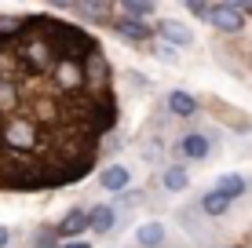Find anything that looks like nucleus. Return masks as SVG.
Returning a JSON list of instances; mask_svg holds the SVG:
<instances>
[{"instance_id":"a211bd4d","label":"nucleus","mask_w":252,"mask_h":248,"mask_svg":"<svg viewBox=\"0 0 252 248\" xmlns=\"http://www.w3.org/2000/svg\"><path fill=\"white\" fill-rule=\"evenodd\" d=\"M48 4H55V7H77L81 0H48Z\"/></svg>"},{"instance_id":"6e6552de","label":"nucleus","mask_w":252,"mask_h":248,"mask_svg":"<svg viewBox=\"0 0 252 248\" xmlns=\"http://www.w3.org/2000/svg\"><path fill=\"white\" fill-rule=\"evenodd\" d=\"M135 241L143 245V248H158L164 241V226L161 223H143V226L135 230Z\"/></svg>"},{"instance_id":"6ab92c4d","label":"nucleus","mask_w":252,"mask_h":248,"mask_svg":"<svg viewBox=\"0 0 252 248\" xmlns=\"http://www.w3.org/2000/svg\"><path fill=\"white\" fill-rule=\"evenodd\" d=\"M7 237H11V234H7V226H0V248H7Z\"/></svg>"},{"instance_id":"aec40b11","label":"nucleus","mask_w":252,"mask_h":248,"mask_svg":"<svg viewBox=\"0 0 252 248\" xmlns=\"http://www.w3.org/2000/svg\"><path fill=\"white\" fill-rule=\"evenodd\" d=\"M63 248H88V241H73V245H63Z\"/></svg>"},{"instance_id":"dca6fc26","label":"nucleus","mask_w":252,"mask_h":248,"mask_svg":"<svg viewBox=\"0 0 252 248\" xmlns=\"http://www.w3.org/2000/svg\"><path fill=\"white\" fill-rule=\"evenodd\" d=\"M158 55L164 58V62H176V51H172V44H161V48H158Z\"/></svg>"},{"instance_id":"423d86ee","label":"nucleus","mask_w":252,"mask_h":248,"mask_svg":"<svg viewBox=\"0 0 252 248\" xmlns=\"http://www.w3.org/2000/svg\"><path fill=\"white\" fill-rule=\"evenodd\" d=\"M117 33H121L125 40H132V44H139V40H146V37H150V29H146V26L139 22V19H132V15L117 22Z\"/></svg>"},{"instance_id":"2eb2a0df","label":"nucleus","mask_w":252,"mask_h":248,"mask_svg":"<svg viewBox=\"0 0 252 248\" xmlns=\"http://www.w3.org/2000/svg\"><path fill=\"white\" fill-rule=\"evenodd\" d=\"M183 4H187L194 15H208V4H205V0H183Z\"/></svg>"},{"instance_id":"7ed1b4c3","label":"nucleus","mask_w":252,"mask_h":248,"mask_svg":"<svg viewBox=\"0 0 252 248\" xmlns=\"http://www.w3.org/2000/svg\"><path fill=\"white\" fill-rule=\"evenodd\" d=\"M77 7H81L92 22H110L114 19V4H110V0H81Z\"/></svg>"},{"instance_id":"4468645a","label":"nucleus","mask_w":252,"mask_h":248,"mask_svg":"<svg viewBox=\"0 0 252 248\" xmlns=\"http://www.w3.org/2000/svg\"><path fill=\"white\" fill-rule=\"evenodd\" d=\"M121 7H125L132 19H143V15L154 11V0H121Z\"/></svg>"},{"instance_id":"f03ea898","label":"nucleus","mask_w":252,"mask_h":248,"mask_svg":"<svg viewBox=\"0 0 252 248\" xmlns=\"http://www.w3.org/2000/svg\"><path fill=\"white\" fill-rule=\"evenodd\" d=\"M161 37L168 40V44H179V48L194 44V33H190V26L176 22V19H164V22H161Z\"/></svg>"},{"instance_id":"9d476101","label":"nucleus","mask_w":252,"mask_h":248,"mask_svg":"<svg viewBox=\"0 0 252 248\" xmlns=\"http://www.w3.org/2000/svg\"><path fill=\"white\" fill-rule=\"evenodd\" d=\"M201 208L208 212V216H223V212L230 208V197H227V193H220V190H212V193H205V197H201Z\"/></svg>"},{"instance_id":"f8f14e48","label":"nucleus","mask_w":252,"mask_h":248,"mask_svg":"<svg viewBox=\"0 0 252 248\" xmlns=\"http://www.w3.org/2000/svg\"><path fill=\"white\" fill-rule=\"evenodd\" d=\"M164 186H168L172 193H179V190L190 186V175L183 172V168H168V172H164Z\"/></svg>"},{"instance_id":"9b49d317","label":"nucleus","mask_w":252,"mask_h":248,"mask_svg":"<svg viewBox=\"0 0 252 248\" xmlns=\"http://www.w3.org/2000/svg\"><path fill=\"white\" fill-rule=\"evenodd\" d=\"M106 190H125L128 186V168H121V165H114V168H106L102 172V179H99Z\"/></svg>"},{"instance_id":"ddd939ff","label":"nucleus","mask_w":252,"mask_h":248,"mask_svg":"<svg viewBox=\"0 0 252 248\" xmlns=\"http://www.w3.org/2000/svg\"><path fill=\"white\" fill-rule=\"evenodd\" d=\"M216 190L227 193V197H238V193H245V179H241V175H223Z\"/></svg>"},{"instance_id":"39448f33","label":"nucleus","mask_w":252,"mask_h":248,"mask_svg":"<svg viewBox=\"0 0 252 248\" xmlns=\"http://www.w3.org/2000/svg\"><path fill=\"white\" fill-rule=\"evenodd\" d=\"M114 223H117L114 208H92V212H88V226L95 230V234H110Z\"/></svg>"},{"instance_id":"f257e3e1","label":"nucleus","mask_w":252,"mask_h":248,"mask_svg":"<svg viewBox=\"0 0 252 248\" xmlns=\"http://www.w3.org/2000/svg\"><path fill=\"white\" fill-rule=\"evenodd\" d=\"M208 22H212L220 33H241V26H245L241 11H238V7H230V4H216V7H208Z\"/></svg>"},{"instance_id":"f3484780","label":"nucleus","mask_w":252,"mask_h":248,"mask_svg":"<svg viewBox=\"0 0 252 248\" xmlns=\"http://www.w3.org/2000/svg\"><path fill=\"white\" fill-rule=\"evenodd\" d=\"M223 4H230V7H238V11H245V7H249V11H252V0H223Z\"/></svg>"},{"instance_id":"20e7f679","label":"nucleus","mask_w":252,"mask_h":248,"mask_svg":"<svg viewBox=\"0 0 252 248\" xmlns=\"http://www.w3.org/2000/svg\"><path fill=\"white\" fill-rule=\"evenodd\" d=\"M179 153L190 157V161H205L208 157V139L205 135H187V139L179 142Z\"/></svg>"},{"instance_id":"0eeeda50","label":"nucleus","mask_w":252,"mask_h":248,"mask_svg":"<svg viewBox=\"0 0 252 248\" xmlns=\"http://www.w3.org/2000/svg\"><path fill=\"white\" fill-rule=\"evenodd\" d=\"M168 110L176 117H190V113H197V102H194L190 91H172V95H168Z\"/></svg>"},{"instance_id":"1a4fd4ad","label":"nucleus","mask_w":252,"mask_h":248,"mask_svg":"<svg viewBox=\"0 0 252 248\" xmlns=\"http://www.w3.org/2000/svg\"><path fill=\"white\" fill-rule=\"evenodd\" d=\"M81 230H88V212H81V208H73L63 223H59V234L63 237H73V234H81Z\"/></svg>"}]
</instances>
